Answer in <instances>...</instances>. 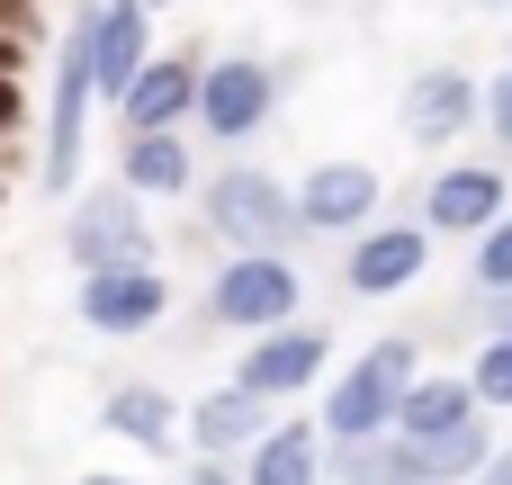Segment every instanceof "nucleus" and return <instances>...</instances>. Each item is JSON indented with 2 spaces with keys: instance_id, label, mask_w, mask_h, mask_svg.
Listing matches in <instances>:
<instances>
[{
  "instance_id": "1",
  "label": "nucleus",
  "mask_w": 512,
  "mask_h": 485,
  "mask_svg": "<svg viewBox=\"0 0 512 485\" xmlns=\"http://www.w3.org/2000/svg\"><path fill=\"white\" fill-rule=\"evenodd\" d=\"M405 387H414V342H378L351 360V378L324 396V432L333 441H378L396 414H405Z\"/></svg>"
},
{
  "instance_id": "2",
  "label": "nucleus",
  "mask_w": 512,
  "mask_h": 485,
  "mask_svg": "<svg viewBox=\"0 0 512 485\" xmlns=\"http://www.w3.org/2000/svg\"><path fill=\"white\" fill-rule=\"evenodd\" d=\"M207 225H216V243H234V252H279V243L306 225V207H297L270 171H216V180H207Z\"/></svg>"
},
{
  "instance_id": "3",
  "label": "nucleus",
  "mask_w": 512,
  "mask_h": 485,
  "mask_svg": "<svg viewBox=\"0 0 512 485\" xmlns=\"http://www.w3.org/2000/svg\"><path fill=\"white\" fill-rule=\"evenodd\" d=\"M63 243H72V261H81V279L90 270H144V252H153V234H144V189H90L81 207H72V225H63Z\"/></svg>"
},
{
  "instance_id": "4",
  "label": "nucleus",
  "mask_w": 512,
  "mask_h": 485,
  "mask_svg": "<svg viewBox=\"0 0 512 485\" xmlns=\"http://www.w3.org/2000/svg\"><path fill=\"white\" fill-rule=\"evenodd\" d=\"M99 90V9L72 18L63 36V72H54V126H45V189H63L81 171V108Z\"/></svg>"
},
{
  "instance_id": "5",
  "label": "nucleus",
  "mask_w": 512,
  "mask_h": 485,
  "mask_svg": "<svg viewBox=\"0 0 512 485\" xmlns=\"http://www.w3.org/2000/svg\"><path fill=\"white\" fill-rule=\"evenodd\" d=\"M207 306H216V324H243V333H279V324L297 315V270H288L279 252H234V261L216 270Z\"/></svg>"
},
{
  "instance_id": "6",
  "label": "nucleus",
  "mask_w": 512,
  "mask_h": 485,
  "mask_svg": "<svg viewBox=\"0 0 512 485\" xmlns=\"http://www.w3.org/2000/svg\"><path fill=\"white\" fill-rule=\"evenodd\" d=\"M279 108V81H270V63H252V54H225V63H207V81H198V117H207V135H252L261 117Z\"/></svg>"
},
{
  "instance_id": "7",
  "label": "nucleus",
  "mask_w": 512,
  "mask_h": 485,
  "mask_svg": "<svg viewBox=\"0 0 512 485\" xmlns=\"http://www.w3.org/2000/svg\"><path fill=\"white\" fill-rule=\"evenodd\" d=\"M162 279H153V261L144 270H90L81 279V324L90 333H153L162 324Z\"/></svg>"
},
{
  "instance_id": "8",
  "label": "nucleus",
  "mask_w": 512,
  "mask_h": 485,
  "mask_svg": "<svg viewBox=\"0 0 512 485\" xmlns=\"http://www.w3.org/2000/svg\"><path fill=\"white\" fill-rule=\"evenodd\" d=\"M423 225H432V234H486V225H504V171H495V162L441 171L432 198H423Z\"/></svg>"
},
{
  "instance_id": "9",
  "label": "nucleus",
  "mask_w": 512,
  "mask_h": 485,
  "mask_svg": "<svg viewBox=\"0 0 512 485\" xmlns=\"http://www.w3.org/2000/svg\"><path fill=\"white\" fill-rule=\"evenodd\" d=\"M198 63H180V54H153L144 63V81L117 99L126 108V135H162V126H180V117H198Z\"/></svg>"
},
{
  "instance_id": "10",
  "label": "nucleus",
  "mask_w": 512,
  "mask_h": 485,
  "mask_svg": "<svg viewBox=\"0 0 512 485\" xmlns=\"http://www.w3.org/2000/svg\"><path fill=\"white\" fill-rule=\"evenodd\" d=\"M153 63V0H108L99 9V90L126 99Z\"/></svg>"
},
{
  "instance_id": "11",
  "label": "nucleus",
  "mask_w": 512,
  "mask_h": 485,
  "mask_svg": "<svg viewBox=\"0 0 512 485\" xmlns=\"http://www.w3.org/2000/svg\"><path fill=\"white\" fill-rule=\"evenodd\" d=\"M423 261H432V234H423V225L360 234V243H351V288H360V297H396L405 279H423Z\"/></svg>"
},
{
  "instance_id": "12",
  "label": "nucleus",
  "mask_w": 512,
  "mask_h": 485,
  "mask_svg": "<svg viewBox=\"0 0 512 485\" xmlns=\"http://www.w3.org/2000/svg\"><path fill=\"white\" fill-rule=\"evenodd\" d=\"M315 369H324V333H315V324H279V333H261V342H252L243 387H252V396H297Z\"/></svg>"
},
{
  "instance_id": "13",
  "label": "nucleus",
  "mask_w": 512,
  "mask_h": 485,
  "mask_svg": "<svg viewBox=\"0 0 512 485\" xmlns=\"http://www.w3.org/2000/svg\"><path fill=\"white\" fill-rule=\"evenodd\" d=\"M297 207H306L315 234H351V225L378 207V171H360V162H324V171L297 189Z\"/></svg>"
},
{
  "instance_id": "14",
  "label": "nucleus",
  "mask_w": 512,
  "mask_h": 485,
  "mask_svg": "<svg viewBox=\"0 0 512 485\" xmlns=\"http://www.w3.org/2000/svg\"><path fill=\"white\" fill-rule=\"evenodd\" d=\"M477 108H486V99H477V81H468V72H423V81H414V99H405V126H414L423 144H450Z\"/></svg>"
},
{
  "instance_id": "15",
  "label": "nucleus",
  "mask_w": 512,
  "mask_h": 485,
  "mask_svg": "<svg viewBox=\"0 0 512 485\" xmlns=\"http://www.w3.org/2000/svg\"><path fill=\"white\" fill-rule=\"evenodd\" d=\"M396 459H405V485L477 477V468H486V432H477V423H459V432H423V441H405Z\"/></svg>"
},
{
  "instance_id": "16",
  "label": "nucleus",
  "mask_w": 512,
  "mask_h": 485,
  "mask_svg": "<svg viewBox=\"0 0 512 485\" xmlns=\"http://www.w3.org/2000/svg\"><path fill=\"white\" fill-rule=\"evenodd\" d=\"M126 189H144V198H171V189H189V144L162 126V135H126Z\"/></svg>"
},
{
  "instance_id": "17",
  "label": "nucleus",
  "mask_w": 512,
  "mask_h": 485,
  "mask_svg": "<svg viewBox=\"0 0 512 485\" xmlns=\"http://www.w3.org/2000/svg\"><path fill=\"white\" fill-rule=\"evenodd\" d=\"M405 441H423V432H459V423H477V387H459V378H423V387H405Z\"/></svg>"
},
{
  "instance_id": "18",
  "label": "nucleus",
  "mask_w": 512,
  "mask_h": 485,
  "mask_svg": "<svg viewBox=\"0 0 512 485\" xmlns=\"http://www.w3.org/2000/svg\"><path fill=\"white\" fill-rule=\"evenodd\" d=\"M261 405H270V396H252V387L234 378L225 396L198 405V441H207V450H252V441H261Z\"/></svg>"
},
{
  "instance_id": "19",
  "label": "nucleus",
  "mask_w": 512,
  "mask_h": 485,
  "mask_svg": "<svg viewBox=\"0 0 512 485\" xmlns=\"http://www.w3.org/2000/svg\"><path fill=\"white\" fill-rule=\"evenodd\" d=\"M243 485H315V432L288 423V432H261L252 441V477Z\"/></svg>"
},
{
  "instance_id": "20",
  "label": "nucleus",
  "mask_w": 512,
  "mask_h": 485,
  "mask_svg": "<svg viewBox=\"0 0 512 485\" xmlns=\"http://www.w3.org/2000/svg\"><path fill=\"white\" fill-rule=\"evenodd\" d=\"M108 432L162 450V441H171V396H162V387H117V396H108Z\"/></svg>"
},
{
  "instance_id": "21",
  "label": "nucleus",
  "mask_w": 512,
  "mask_h": 485,
  "mask_svg": "<svg viewBox=\"0 0 512 485\" xmlns=\"http://www.w3.org/2000/svg\"><path fill=\"white\" fill-rule=\"evenodd\" d=\"M333 485H405V459L396 450H369V441H342L333 450Z\"/></svg>"
},
{
  "instance_id": "22",
  "label": "nucleus",
  "mask_w": 512,
  "mask_h": 485,
  "mask_svg": "<svg viewBox=\"0 0 512 485\" xmlns=\"http://www.w3.org/2000/svg\"><path fill=\"white\" fill-rule=\"evenodd\" d=\"M468 387H477V405H512V333H504V342H486V351H477V369H468Z\"/></svg>"
},
{
  "instance_id": "23",
  "label": "nucleus",
  "mask_w": 512,
  "mask_h": 485,
  "mask_svg": "<svg viewBox=\"0 0 512 485\" xmlns=\"http://www.w3.org/2000/svg\"><path fill=\"white\" fill-rule=\"evenodd\" d=\"M477 279H486V288H512V216L477 234Z\"/></svg>"
},
{
  "instance_id": "24",
  "label": "nucleus",
  "mask_w": 512,
  "mask_h": 485,
  "mask_svg": "<svg viewBox=\"0 0 512 485\" xmlns=\"http://www.w3.org/2000/svg\"><path fill=\"white\" fill-rule=\"evenodd\" d=\"M18 117H27V90H18V72H0V135H18Z\"/></svg>"
},
{
  "instance_id": "25",
  "label": "nucleus",
  "mask_w": 512,
  "mask_h": 485,
  "mask_svg": "<svg viewBox=\"0 0 512 485\" xmlns=\"http://www.w3.org/2000/svg\"><path fill=\"white\" fill-rule=\"evenodd\" d=\"M486 117H495V135H504V144H512V72H504V81H495V90H486Z\"/></svg>"
},
{
  "instance_id": "26",
  "label": "nucleus",
  "mask_w": 512,
  "mask_h": 485,
  "mask_svg": "<svg viewBox=\"0 0 512 485\" xmlns=\"http://www.w3.org/2000/svg\"><path fill=\"white\" fill-rule=\"evenodd\" d=\"M0 27H18V36H27V27H36V0H0Z\"/></svg>"
},
{
  "instance_id": "27",
  "label": "nucleus",
  "mask_w": 512,
  "mask_h": 485,
  "mask_svg": "<svg viewBox=\"0 0 512 485\" xmlns=\"http://www.w3.org/2000/svg\"><path fill=\"white\" fill-rule=\"evenodd\" d=\"M18 54H27V36H18V27H0V72H18Z\"/></svg>"
},
{
  "instance_id": "28",
  "label": "nucleus",
  "mask_w": 512,
  "mask_h": 485,
  "mask_svg": "<svg viewBox=\"0 0 512 485\" xmlns=\"http://www.w3.org/2000/svg\"><path fill=\"white\" fill-rule=\"evenodd\" d=\"M477 485H512V450L495 459V468H477Z\"/></svg>"
},
{
  "instance_id": "29",
  "label": "nucleus",
  "mask_w": 512,
  "mask_h": 485,
  "mask_svg": "<svg viewBox=\"0 0 512 485\" xmlns=\"http://www.w3.org/2000/svg\"><path fill=\"white\" fill-rule=\"evenodd\" d=\"M189 485H225V468H216V459H207V468H198V477H189Z\"/></svg>"
},
{
  "instance_id": "30",
  "label": "nucleus",
  "mask_w": 512,
  "mask_h": 485,
  "mask_svg": "<svg viewBox=\"0 0 512 485\" xmlns=\"http://www.w3.org/2000/svg\"><path fill=\"white\" fill-rule=\"evenodd\" d=\"M90 485H126V477H90Z\"/></svg>"
},
{
  "instance_id": "31",
  "label": "nucleus",
  "mask_w": 512,
  "mask_h": 485,
  "mask_svg": "<svg viewBox=\"0 0 512 485\" xmlns=\"http://www.w3.org/2000/svg\"><path fill=\"white\" fill-rule=\"evenodd\" d=\"M504 333H512V315H504Z\"/></svg>"
},
{
  "instance_id": "32",
  "label": "nucleus",
  "mask_w": 512,
  "mask_h": 485,
  "mask_svg": "<svg viewBox=\"0 0 512 485\" xmlns=\"http://www.w3.org/2000/svg\"><path fill=\"white\" fill-rule=\"evenodd\" d=\"M153 9H162V0H153Z\"/></svg>"
},
{
  "instance_id": "33",
  "label": "nucleus",
  "mask_w": 512,
  "mask_h": 485,
  "mask_svg": "<svg viewBox=\"0 0 512 485\" xmlns=\"http://www.w3.org/2000/svg\"><path fill=\"white\" fill-rule=\"evenodd\" d=\"M0 198H9V189H0Z\"/></svg>"
}]
</instances>
